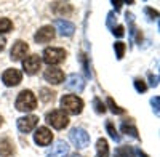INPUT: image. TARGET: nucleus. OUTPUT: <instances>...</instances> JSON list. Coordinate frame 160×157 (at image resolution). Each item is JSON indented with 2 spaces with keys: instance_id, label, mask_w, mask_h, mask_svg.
Segmentation results:
<instances>
[{
  "instance_id": "35",
  "label": "nucleus",
  "mask_w": 160,
  "mask_h": 157,
  "mask_svg": "<svg viewBox=\"0 0 160 157\" xmlns=\"http://www.w3.org/2000/svg\"><path fill=\"white\" fill-rule=\"evenodd\" d=\"M3 124V119H2V115H0V125H2Z\"/></svg>"
},
{
  "instance_id": "8",
  "label": "nucleus",
  "mask_w": 160,
  "mask_h": 157,
  "mask_svg": "<svg viewBox=\"0 0 160 157\" xmlns=\"http://www.w3.org/2000/svg\"><path fill=\"white\" fill-rule=\"evenodd\" d=\"M34 141L37 143L38 146H48L50 143L53 141V133L51 130L47 127H38L37 132L34 133Z\"/></svg>"
},
{
  "instance_id": "1",
  "label": "nucleus",
  "mask_w": 160,
  "mask_h": 157,
  "mask_svg": "<svg viewBox=\"0 0 160 157\" xmlns=\"http://www.w3.org/2000/svg\"><path fill=\"white\" fill-rule=\"evenodd\" d=\"M37 108V98L31 90H24L16 98V109L22 112H29Z\"/></svg>"
},
{
  "instance_id": "13",
  "label": "nucleus",
  "mask_w": 160,
  "mask_h": 157,
  "mask_svg": "<svg viewBox=\"0 0 160 157\" xmlns=\"http://www.w3.org/2000/svg\"><path fill=\"white\" fill-rule=\"evenodd\" d=\"M43 77H45L47 82L58 85V84H61L64 80V72L61 69H58V68H48V69H45Z\"/></svg>"
},
{
  "instance_id": "4",
  "label": "nucleus",
  "mask_w": 160,
  "mask_h": 157,
  "mask_svg": "<svg viewBox=\"0 0 160 157\" xmlns=\"http://www.w3.org/2000/svg\"><path fill=\"white\" fill-rule=\"evenodd\" d=\"M69 138L72 141V144L78 149L82 148H87L90 144V135L85 132L83 128H72L71 133H69Z\"/></svg>"
},
{
  "instance_id": "20",
  "label": "nucleus",
  "mask_w": 160,
  "mask_h": 157,
  "mask_svg": "<svg viewBox=\"0 0 160 157\" xmlns=\"http://www.w3.org/2000/svg\"><path fill=\"white\" fill-rule=\"evenodd\" d=\"M115 154H117L118 157H135L136 151L133 149L131 146H120V148L115 151Z\"/></svg>"
},
{
  "instance_id": "7",
  "label": "nucleus",
  "mask_w": 160,
  "mask_h": 157,
  "mask_svg": "<svg viewBox=\"0 0 160 157\" xmlns=\"http://www.w3.org/2000/svg\"><path fill=\"white\" fill-rule=\"evenodd\" d=\"M2 80H3V84L7 87H16L22 80V74H21V71H18L15 68H13V69H7L3 72V75H2Z\"/></svg>"
},
{
  "instance_id": "25",
  "label": "nucleus",
  "mask_w": 160,
  "mask_h": 157,
  "mask_svg": "<svg viewBox=\"0 0 160 157\" xmlns=\"http://www.w3.org/2000/svg\"><path fill=\"white\" fill-rule=\"evenodd\" d=\"M93 108H95V111H96L98 114H104V112H106V106L102 104V101H101L99 98L93 99Z\"/></svg>"
},
{
  "instance_id": "17",
  "label": "nucleus",
  "mask_w": 160,
  "mask_h": 157,
  "mask_svg": "<svg viewBox=\"0 0 160 157\" xmlns=\"http://www.w3.org/2000/svg\"><path fill=\"white\" fill-rule=\"evenodd\" d=\"M96 155L98 157H109V146L104 138H99L96 143Z\"/></svg>"
},
{
  "instance_id": "28",
  "label": "nucleus",
  "mask_w": 160,
  "mask_h": 157,
  "mask_svg": "<svg viewBox=\"0 0 160 157\" xmlns=\"http://www.w3.org/2000/svg\"><path fill=\"white\" fill-rule=\"evenodd\" d=\"M151 104H152V109H154V112H155V115H158V112H160V98L158 96H154L152 99H151Z\"/></svg>"
},
{
  "instance_id": "11",
  "label": "nucleus",
  "mask_w": 160,
  "mask_h": 157,
  "mask_svg": "<svg viewBox=\"0 0 160 157\" xmlns=\"http://www.w3.org/2000/svg\"><path fill=\"white\" fill-rule=\"evenodd\" d=\"M28 51H29V45L22 40H18V42H15V45H13V48L10 51V58L13 61H19L28 55Z\"/></svg>"
},
{
  "instance_id": "23",
  "label": "nucleus",
  "mask_w": 160,
  "mask_h": 157,
  "mask_svg": "<svg viewBox=\"0 0 160 157\" xmlns=\"http://www.w3.org/2000/svg\"><path fill=\"white\" fill-rule=\"evenodd\" d=\"M125 48H127V45H125L123 42H115V43H114V50H115V53H117V59H122V58H123Z\"/></svg>"
},
{
  "instance_id": "27",
  "label": "nucleus",
  "mask_w": 160,
  "mask_h": 157,
  "mask_svg": "<svg viewBox=\"0 0 160 157\" xmlns=\"http://www.w3.org/2000/svg\"><path fill=\"white\" fill-rule=\"evenodd\" d=\"M135 88H136V91H139V93H144V91L148 90V85L144 84L142 78H135Z\"/></svg>"
},
{
  "instance_id": "19",
  "label": "nucleus",
  "mask_w": 160,
  "mask_h": 157,
  "mask_svg": "<svg viewBox=\"0 0 160 157\" xmlns=\"http://www.w3.org/2000/svg\"><path fill=\"white\" fill-rule=\"evenodd\" d=\"M120 128H122V132H123V133H127V135H130V136H133V138H136V139L139 138V135H138V128L133 125L131 122H123Z\"/></svg>"
},
{
  "instance_id": "22",
  "label": "nucleus",
  "mask_w": 160,
  "mask_h": 157,
  "mask_svg": "<svg viewBox=\"0 0 160 157\" xmlns=\"http://www.w3.org/2000/svg\"><path fill=\"white\" fill-rule=\"evenodd\" d=\"M13 29V23L8 18H0V34L2 32H8Z\"/></svg>"
},
{
  "instance_id": "10",
  "label": "nucleus",
  "mask_w": 160,
  "mask_h": 157,
  "mask_svg": "<svg viewBox=\"0 0 160 157\" xmlns=\"http://www.w3.org/2000/svg\"><path fill=\"white\" fill-rule=\"evenodd\" d=\"M66 88L69 91H75V93H80L85 88V80L82 75L78 74H71L68 77V82H66Z\"/></svg>"
},
{
  "instance_id": "15",
  "label": "nucleus",
  "mask_w": 160,
  "mask_h": 157,
  "mask_svg": "<svg viewBox=\"0 0 160 157\" xmlns=\"http://www.w3.org/2000/svg\"><path fill=\"white\" fill-rule=\"evenodd\" d=\"M55 26H56V29L59 31L61 35H66V37H71L75 31V26L69 21H66V19H56L55 21Z\"/></svg>"
},
{
  "instance_id": "12",
  "label": "nucleus",
  "mask_w": 160,
  "mask_h": 157,
  "mask_svg": "<svg viewBox=\"0 0 160 157\" xmlns=\"http://www.w3.org/2000/svg\"><path fill=\"white\" fill-rule=\"evenodd\" d=\"M37 122H38V117L26 115V117L18 119V128H19V132H22V133H29V132H32V130L35 128Z\"/></svg>"
},
{
  "instance_id": "33",
  "label": "nucleus",
  "mask_w": 160,
  "mask_h": 157,
  "mask_svg": "<svg viewBox=\"0 0 160 157\" xmlns=\"http://www.w3.org/2000/svg\"><path fill=\"white\" fill-rule=\"evenodd\" d=\"M112 5H114V7H115V10L118 11V10H120V7L123 5V2H112Z\"/></svg>"
},
{
  "instance_id": "16",
  "label": "nucleus",
  "mask_w": 160,
  "mask_h": 157,
  "mask_svg": "<svg viewBox=\"0 0 160 157\" xmlns=\"http://www.w3.org/2000/svg\"><path fill=\"white\" fill-rule=\"evenodd\" d=\"M51 8H53V11H55L56 15H69V13L72 11L71 3H64V2H55V3H51Z\"/></svg>"
},
{
  "instance_id": "18",
  "label": "nucleus",
  "mask_w": 160,
  "mask_h": 157,
  "mask_svg": "<svg viewBox=\"0 0 160 157\" xmlns=\"http://www.w3.org/2000/svg\"><path fill=\"white\" fill-rule=\"evenodd\" d=\"M15 152V148H13V143L10 139H2L0 141V155L8 157Z\"/></svg>"
},
{
  "instance_id": "24",
  "label": "nucleus",
  "mask_w": 160,
  "mask_h": 157,
  "mask_svg": "<svg viewBox=\"0 0 160 157\" xmlns=\"http://www.w3.org/2000/svg\"><path fill=\"white\" fill-rule=\"evenodd\" d=\"M106 128H108V133L111 135V138H112V139L120 141V135H118V132L115 130V127L112 125V122H108V124H106Z\"/></svg>"
},
{
  "instance_id": "32",
  "label": "nucleus",
  "mask_w": 160,
  "mask_h": 157,
  "mask_svg": "<svg viewBox=\"0 0 160 157\" xmlns=\"http://www.w3.org/2000/svg\"><path fill=\"white\" fill-rule=\"evenodd\" d=\"M108 26H109L111 29H114V13L112 11L108 15Z\"/></svg>"
},
{
  "instance_id": "36",
  "label": "nucleus",
  "mask_w": 160,
  "mask_h": 157,
  "mask_svg": "<svg viewBox=\"0 0 160 157\" xmlns=\"http://www.w3.org/2000/svg\"><path fill=\"white\" fill-rule=\"evenodd\" d=\"M114 157H118V155H117V154H114Z\"/></svg>"
},
{
  "instance_id": "2",
  "label": "nucleus",
  "mask_w": 160,
  "mask_h": 157,
  "mask_svg": "<svg viewBox=\"0 0 160 157\" xmlns=\"http://www.w3.org/2000/svg\"><path fill=\"white\" fill-rule=\"evenodd\" d=\"M61 108L66 112L77 115V114L82 112V109H83V101L80 99L78 96H75V95H66L61 99Z\"/></svg>"
},
{
  "instance_id": "34",
  "label": "nucleus",
  "mask_w": 160,
  "mask_h": 157,
  "mask_svg": "<svg viewBox=\"0 0 160 157\" xmlns=\"http://www.w3.org/2000/svg\"><path fill=\"white\" fill-rule=\"evenodd\" d=\"M5 43H7V40H5V38H3V37H0V51H2V50H3V47H5Z\"/></svg>"
},
{
  "instance_id": "21",
  "label": "nucleus",
  "mask_w": 160,
  "mask_h": 157,
  "mask_svg": "<svg viewBox=\"0 0 160 157\" xmlns=\"http://www.w3.org/2000/svg\"><path fill=\"white\" fill-rule=\"evenodd\" d=\"M55 91H51V90H48V88H42L40 90V99H42L43 103H50V101H53L55 99Z\"/></svg>"
},
{
  "instance_id": "31",
  "label": "nucleus",
  "mask_w": 160,
  "mask_h": 157,
  "mask_svg": "<svg viewBox=\"0 0 160 157\" xmlns=\"http://www.w3.org/2000/svg\"><path fill=\"white\" fill-rule=\"evenodd\" d=\"M146 13L151 16V19H157V16H158V13L157 11H154L152 8H146Z\"/></svg>"
},
{
  "instance_id": "5",
  "label": "nucleus",
  "mask_w": 160,
  "mask_h": 157,
  "mask_svg": "<svg viewBox=\"0 0 160 157\" xmlns=\"http://www.w3.org/2000/svg\"><path fill=\"white\" fill-rule=\"evenodd\" d=\"M66 58V51L62 48H45L43 51V61L47 64H50V68L51 66H55V64H59L62 63Z\"/></svg>"
},
{
  "instance_id": "26",
  "label": "nucleus",
  "mask_w": 160,
  "mask_h": 157,
  "mask_svg": "<svg viewBox=\"0 0 160 157\" xmlns=\"http://www.w3.org/2000/svg\"><path fill=\"white\" fill-rule=\"evenodd\" d=\"M108 106L111 108V111H112L114 114H123V112H125L122 108L117 106V104L114 103V99H112V98H108Z\"/></svg>"
},
{
  "instance_id": "30",
  "label": "nucleus",
  "mask_w": 160,
  "mask_h": 157,
  "mask_svg": "<svg viewBox=\"0 0 160 157\" xmlns=\"http://www.w3.org/2000/svg\"><path fill=\"white\" fill-rule=\"evenodd\" d=\"M149 80H151V85H152V87H157V85H158V75L149 74Z\"/></svg>"
},
{
  "instance_id": "29",
  "label": "nucleus",
  "mask_w": 160,
  "mask_h": 157,
  "mask_svg": "<svg viewBox=\"0 0 160 157\" xmlns=\"http://www.w3.org/2000/svg\"><path fill=\"white\" fill-rule=\"evenodd\" d=\"M112 34L115 37H123L125 35V29H123V26H117V28L112 29Z\"/></svg>"
},
{
  "instance_id": "3",
  "label": "nucleus",
  "mask_w": 160,
  "mask_h": 157,
  "mask_svg": "<svg viewBox=\"0 0 160 157\" xmlns=\"http://www.w3.org/2000/svg\"><path fill=\"white\" fill-rule=\"evenodd\" d=\"M47 122L56 130L66 128L69 125V117L64 114V111H51L47 114Z\"/></svg>"
},
{
  "instance_id": "6",
  "label": "nucleus",
  "mask_w": 160,
  "mask_h": 157,
  "mask_svg": "<svg viewBox=\"0 0 160 157\" xmlns=\"http://www.w3.org/2000/svg\"><path fill=\"white\" fill-rule=\"evenodd\" d=\"M40 64H42V59H40L38 55H31V56H26L22 59V69L26 74H35L38 69H40Z\"/></svg>"
},
{
  "instance_id": "9",
  "label": "nucleus",
  "mask_w": 160,
  "mask_h": 157,
  "mask_svg": "<svg viewBox=\"0 0 160 157\" xmlns=\"http://www.w3.org/2000/svg\"><path fill=\"white\" fill-rule=\"evenodd\" d=\"M55 34L56 32H55V28H53V26H43V28L38 29L37 34L34 35V40L37 43H47V42L55 38Z\"/></svg>"
},
{
  "instance_id": "14",
  "label": "nucleus",
  "mask_w": 160,
  "mask_h": 157,
  "mask_svg": "<svg viewBox=\"0 0 160 157\" xmlns=\"http://www.w3.org/2000/svg\"><path fill=\"white\" fill-rule=\"evenodd\" d=\"M69 154V146L66 141H58L55 146H53L48 152H47V157H66Z\"/></svg>"
}]
</instances>
